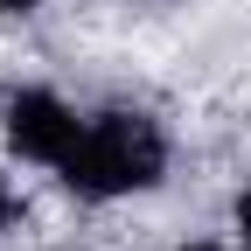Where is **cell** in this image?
Here are the masks:
<instances>
[{
    "mask_svg": "<svg viewBox=\"0 0 251 251\" xmlns=\"http://www.w3.org/2000/svg\"><path fill=\"white\" fill-rule=\"evenodd\" d=\"M70 196L112 202V196H140L168 175V133L147 112H98L84 119V133L70 147V161L56 168Z\"/></svg>",
    "mask_w": 251,
    "mask_h": 251,
    "instance_id": "obj_1",
    "label": "cell"
},
{
    "mask_svg": "<svg viewBox=\"0 0 251 251\" xmlns=\"http://www.w3.org/2000/svg\"><path fill=\"white\" fill-rule=\"evenodd\" d=\"M0 119H7V147L21 153V161H35V168H63L70 147H77V133H84V119L63 105L56 91H42V84L7 91Z\"/></svg>",
    "mask_w": 251,
    "mask_h": 251,
    "instance_id": "obj_2",
    "label": "cell"
},
{
    "mask_svg": "<svg viewBox=\"0 0 251 251\" xmlns=\"http://www.w3.org/2000/svg\"><path fill=\"white\" fill-rule=\"evenodd\" d=\"M237 230H244V244H251V188L237 196Z\"/></svg>",
    "mask_w": 251,
    "mask_h": 251,
    "instance_id": "obj_3",
    "label": "cell"
},
{
    "mask_svg": "<svg viewBox=\"0 0 251 251\" xmlns=\"http://www.w3.org/2000/svg\"><path fill=\"white\" fill-rule=\"evenodd\" d=\"M28 7H42V0H0V14H28Z\"/></svg>",
    "mask_w": 251,
    "mask_h": 251,
    "instance_id": "obj_4",
    "label": "cell"
},
{
    "mask_svg": "<svg viewBox=\"0 0 251 251\" xmlns=\"http://www.w3.org/2000/svg\"><path fill=\"white\" fill-rule=\"evenodd\" d=\"M175 251H224V244H175Z\"/></svg>",
    "mask_w": 251,
    "mask_h": 251,
    "instance_id": "obj_5",
    "label": "cell"
},
{
    "mask_svg": "<svg viewBox=\"0 0 251 251\" xmlns=\"http://www.w3.org/2000/svg\"><path fill=\"white\" fill-rule=\"evenodd\" d=\"M0 216H14V202H7V196H0Z\"/></svg>",
    "mask_w": 251,
    "mask_h": 251,
    "instance_id": "obj_6",
    "label": "cell"
}]
</instances>
